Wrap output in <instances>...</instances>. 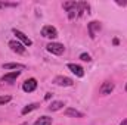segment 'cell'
<instances>
[{
	"label": "cell",
	"instance_id": "cell-1",
	"mask_svg": "<svg viewBox=\"0 0 127 125\" xmlns=\"http://www.w3.org/2000/svg\"><path fill=\"white\" fill-rule=\"evenodd\" d=\"M64 9L68 12L69 19H74L75 16H78V1H65Z\"/></svg>",
	"mask_w": 127,
	"mask_h": 125
},
{
	"label": "cell",
	"instance_id": "cell-2",
	"mask_svg": "<svg viewBox=\"0 0 127 125\" xmlns=\"http://www.w3.org/2000/svg\"><path fill=\"white\" fill-rule=\"evenodd\" d=\"M46 49H47L49 53L56 55V56H61L64 52H65V47H64V44H61V43H49L46 46Z\"/></svg>",
	"mask_w": 127,
	"mask_h": 125
},
{
	"label": "cell",
	"instance_id": "cell-3",
	"mask_svg": "<svg viewBox=\"0 0 127 125\" xmlns=\"http://www.w3.org/2000/svg\"><path fill=\"white\" fill-rule=\"evenodd\" d=\"M41 35H43L44 38H56V37H58V31H56V28L52 27V25H44V27L41 28Z\"/></svg>",
	"mask_w": 127,
	"mask_h": 125
},
{
	"label": "cell",
	"instance_id": "cell-4",
	"mask_svg": "<svg viewBox=\"0 0 127 125\" xmlns=\"http://www.w3.org/2000/svg\"><path fill=\"white\" fill-rule=\"evenodd\" d=\"M9 47H10V50H12V52L18 53V55H25V53H27V50H25L24 44H22V43H19V41H16V40L9 41Z\"/></svg>",
	"mask_w": 127,
	"mask_h": 125
},
{
	"label": "cell",
	"instance_id": "cell-5",
	"mask_svg": "<svg viewBox=\"0 0 127 125\" xmlns=\"http://www.w3.org/2000/svg\"><path fill=\"white\" fill-rule=\"evenodd\" d=\"M53 83H55L56 85H59V87H71V85L74 84V81H72L71 78H68V77H62V75L56 77V78L53 80Z\"/></svg>",
	"mask_w": 127,
	"mask_h": 125
},
{
	"label": "cell",
	"instance_id": "cell-6",
	"mask_svg": "<svg viewBox=\"0 0 127 125\" xmlns=\"http://www.w3.org/2000/svg\"><path fill=\"white\" fill-rule=\"evenodd\" d=\"M114 83L112 81H105V83H102V85H100V88H99V93L102 94V96H108V94H111L114 91Z\"/></svg>",
	"mask_w": 127,
	"mask_h": 125
},
{
	"label": "cell",
	"instance_id": "cell-7",
	"mask_svg": "<svg viewBox=\"0 0 127 125\" xmlns=\"http://www.w3.org/2000/svg\"><path fill=\"white\" fill-rule=\"evenodd\" d=\"M35 88H37V80H35V78H30V80H27V81L22 84V90H24L25 93H32Z\"/></svg>",
	"mask_w": 127,
	"mask_h": 125
},
{
	"label": "cell",
	"instance_id": "cell-8",
	"mask_svg": "<svg viewBox=\"0 0 127 125\" xmlns=\"http://www.w3.org/2000/svg\"><path fill=\"white\" fill-rule=\"evenodd\" d=\"M100 28H102L100 22H97V21H92V22L87 25V30H89V35H90V38H95L96 32L100 31Z\"/></svg>",
	"mask_w": 127,
	"mask_h": 125
},
{
	"label": "cell",
	"instance_id": "cell-9",
	"mask_svg": "<svg viewBox=\"0 0 127 125\" xmlns=\"http://www.w3.org/2000/svg\"><path fill=\"white\" fill-rule=\"evenodd\" d=\"M68 66V69L72 72V74H75V77H84V69L80 66V65H75V63H68L66 65Z\"/></svg>",
	"mask_w": 127,
	"mask_h": 125
},
{
	"label": "cell",
	"instance_id": "cell-10",
	"mask_svg": "<svg viewBox=\"0 0 127 125\" xmlns=\"http://www.w3.org/2000/svg\"><path fill=\"white\" fill-rule=\"evenodd\" d=\"M19 75H21V71H12L9 74H4L1 77V81H4V83H13Z\"/></svg>",
	"mask_w": 127,
	"mask_h": 125
},
{
	"label": "cell",
	"instance_id": "cell-11",
	"mask_svg": "<svg viewBox=\"0 0 127 125\" xmlns=\"http://www.w3.org/2000/svg\"><path fill=\"white\" fill-rule=\"evenodd\" d=\"M13 34L16 35V38H18V40H21V41H22V44H24V46H31V44H32L31 40H30L24 32L19 31V30H13Z\"/></svg>",
	"mask_w": 127,
	"mask_h": 125
},
{
	"label": "cell",
	"instance_id": "cell-12",
	"mask_svg": "<svg viewBox=\"0 0 127 125\" xmlns=\"http://www.w3.org/2000/svg\"><path fill=\"white\" fill-rule=\"evenodd\" d=\"M90 6L86 1H78V16H83L84 13H89Z\"/></svg>",
	"mask_w": 127,
	"mask_h": 125
},
{
	"label": "cell",
	"instance_id": "cell-13",
	"mask_svg": "<svg viewBox=\"0 0 127 125\" xmlns=\"http://www.w3.org/2000/svg\"><path fill=\"white\" fill-rule=\"evenodd\" d=\"M65 115H66V116H74V118H83V116H84L80 110L72 109V107H68V109L65 110Z\"/></svg>",
	"mask_w": 127,
	"mask_h": 125
},
{
	"label": "cell",
	"instance_id": "cell-14",
	"mask_svg": "<svg viewBox=\"0 0 127 125\" xmlns=\"http://www.w3.org/2000/svg\"><path fill=\"white\" fill-rule=\"evenodd\" d=\"M64 107V102H52L50 103V106L47 107V110H50V112H56V110H59V109H62Z\"/></svg>",
	"mask_w": 127,
	"mask_h": 125
},
{
	"label": "cell",
	"instance_id": "cell-15",
	"mask_svg": "<svg viewBox=\"0 0 127 125\" xmlns=\"http://www.w3.org/2000/svg\"><path fill=\"white\" fill-rule=\"evenodd\" d=\"M34 125H52V118H49V116H40Z\"/></svg>",
	"mask_w": 127,
	"mask_h": 125
},
{
	"label": "cell",
	"instance_id": "cell-16",
	"mask_svg": "<svg viewBox=\"0 0 127 125\" xmlns=\"http://www.w3.org/2000/svg\"><path fill=\"white\" fill-rule=\"evenodd\" d=\"M3 69H25V65H22V63H4Z\"/></svg>",
	"mask_w": 127,
	"mask_h": 125
},
{
	"label": "cell",
	"instance_id": "cell-17",
	"mask_svg": "<svg viewBox=\"0 0 127 125\" xmlns=\"http://www.w3.org/2000/svg\"><path fill=\"white\" fill-rule=\"evenodd\" d=\"M38 106H40L38 103H31V104H27V106L22 109V112H21V113H22V115H27V113H30V112H32V110H35Z\"/></svg>",
	"mask_w": 127,
	"mask_h": 125
},
{
	"label": "cell",
	"instance_id": "cell-18",
	"mask_svg": "<svg viewBox=\"0 0 127 125\" xmlns=\"http://www.w3.org/2000/svg\"><path fill=\"white\" fill-rule=\"evenodd\" d=\"M19 3H10V1H0V7H16Z\"/></svg>",
	"mask_w": 127,
	"mask_h": 125
},
{
	"label": "cell",
	"instance_id": "cell-19",
	"mask_svg": "<svg viewBox=\"0 0 127 125\" xmlns=\"http://www.w3.org/2000/svg\"><path fill=\"white\" fill-rule=\"evenodd\" d=\"M80 59H81L83 62H90V61H92L90 55H87V53H81V55H80Z\"/></svg>",
	"mask_w": 127,
	"mask_h": 125
},
{
	"label": "cell",
	"instance_id": "cell-20",
	"mask_svg": "<svg viewBox=\"0 0 127 125\" xmlns=\"http://www.w3.org/2000/svg\"><path fill=\"white\" fill-rule=\"evenodd\" d=\"M7 102H10V97H9V96L0 97V104H4V103H7Z\"/></svg>",
	"mask_w": 127,
	"mask_h": 125
},
{
	"label": "cell",
	"instance_id": "cell-21",
	"mask_svg": "<svg viewBox=\"0 0 127 125\" xmlns=\"http://www.w3.org/2000/svg\"><path fill=\"white\" fill-rule=\"evenodd\" d=\"M117 4H120V6H127V1H120V0H117Z\"/></svg>",
	"mask_w": 127,
	"mask_h": 125
},
{
	"label": "cell",
	"instance_id": "cell-22",
	"mask_svg": "<svg viewBox=\"0 0 127 125\" xmlns=\"http://www.w3.org/2000/svg\"><path fill=\"white\" fill-rule=\"evenodd\" d=\"M50 97H52V93H46V96H44V99H46V100H49Z\"/></svg>",
	"mask_w": 127,
	"mask_h": 125
},
{
	"label": "cell",
	"instance_id": "cell-23",
	"mask_svg": "<svg viewBox=\"0 0 127 125\" xmlns=\"http://www.w3.org/2000/svg\"><path fill=\"white\" fill-rule=\"evenodd\" d=\"M120 125H127V118H126V119H123V121H121V124H120Z\"/></svg>",
	"mask_w": 127,
	"mask_h": 125
},
{
	"label": "cell",
	"instance_id": "cell-24",
	"mask_svg": "<svg viewBox=\"0 0 127 125\" xmlns=\"http://www.w3.org/2000/svg\"><path fill=\"white\" fill-rule=\"evenodd\" d=\"M112 43H114V44H115V46H117V44H118V43H120V41H118V38H114V41H112Z\"/></svg>",
	"mask_w": 127,
	"mask_h": 125
},
{
	"label": "cell",
	"instance_id": "cell-25",
	"mask_svg": "<svg viewBox=\"0 0 127 125\" xmlns=\"http://www.w3.org/2000/svg\"><path fill=\"white\" fill-rule=\"evenodd\" d=\"M126 91H127V84H126Z\"/></svg>",
	"mask_w": 127,
	"mask_h": 125
}]
</instances>
